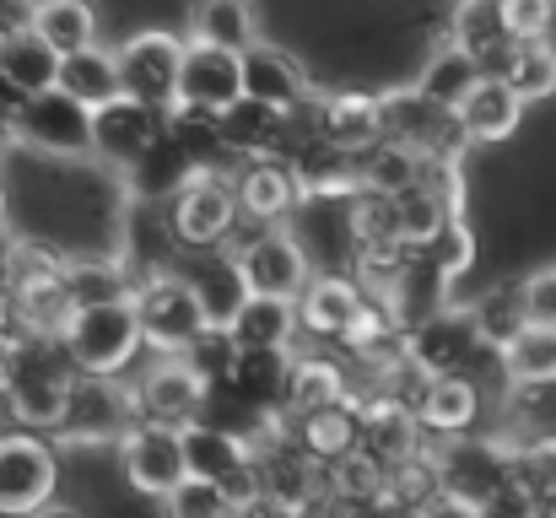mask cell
I'll return each mask as SVG.
<instances>
[{
  "label": "cell",
  "mask_w": 556,
  "mask_h": 518,
  "mask_svg": "<svg viewBox=\"0 0 556 518\" xmlns=\"http://www.w3.org/2000/svg\"><path fill=\"white\" fill-rule=\"evenodd\" d=\"M65 362L76 372H125L141 351V325H136V308L130 298H98V303H76L65 330L54 336Z\"/></svg>",
  "instance_id": "6da1fadb"
},
{
  "label": "cell",
  "mask_w": 556,
  "mask_h": 518,
  "mask_svg": "<svg viewBox=\"0 0 556 518\" xmlns=\"http://www.w3.org/2000/svg\"><path fill=\"white\" fill-rule=\"evenodd\" d=\"M130 427H136V400L130 383H119V372H71L65 405L49 432L71 448H98V443H119Z\"/></svg>",
  "instance_id": "7a4b0ae2"
},
{
  "label": "cell",
  "mask_w": 556,
  "mask_h": 518,
  "mask_svg": "<svg viewBox=\"0 0 556 518\" xmlns=\"http://www.w3.org/2000/svg\"><path fill=\"white\" fill-rule=\"evenodd\" d=\"M163 227L179 249H216L232 238L238 227V189L211 168H189L174 189H168V211H163Z\"/></svg>",
  "instance_id": "3957f363"
},
{
  "label": "cell",
  "mask_w": 556,
  "mask_h": 518,
  "mask_svg": "<svg viewBox=\"0 0 556 518\" xmlns=\"http://www.w3.org/2000/svg\"><path fill=\"white\" fill-rule=\"evenodd\" d=\"M11 141L43 157H92V109L60 87L27 92L11 109Z\"/></svg>",
  "instance_id": "277c9868"
},
{
  "label": "cell",
  "mask_w": 556,
  "mask_h": 518,
  "mask_svg": "<svg viewBox=\"0 0 556 518\" xmlns=\"http://www.w3.org/2000/svg\"><path fill=\"white\" fill-rule=\"evenodd\" d=\"M179 60H185V38L168 33V27H147L136 38H125L114 49V65H119V92L168 114L174 109V92H179Z\"/></svg>",
  "instance_id": "5b68a950"
},
{
  "label": "cell",
  "mask_w": 556,
  "mask_h": 518,
  "mask_svg": "<svg viewBox=\"0 0 556 518\" xmlns=\"http://www.w3.org/2000/svg\"><path fill=\"white\" fill-rule=\"evenodd\" d=\"M54 487H60L54 448L38 432H27V427L0 432V514H38V508H49Z\"/></svg>",
  "instance_id": "8992f818"
},
{
  "label": "cell",
  "mask_w": 556,
  "mask_h": 518,
  "mask_svg": "<svg viewBox=\"0 0 556 518\" xmlns=\"http://www.w3.org/2000/svg\"><path fill=\"white\" fill-rule=\"evenodd\" d=\"M130 400H136V421L189 427L194 416H205V405H211V383L189 367L185 356L163 351V362H152V367L130 383Z\"/></svg>",
  "instance_id": "52a82bcc"
},
{
  "label": "cell",
  "mask_w": 556,
  "mask_h": 518,
  "mask_svg": "<svg viewBox=\"0 0 556 518\" xmlns=\"http://www.w3.org/2000/svg\"><path fill=\"white\" fill-rule=\"evenodd\" d=\"M130 308H136L141 341L174 351V356L205 330V314H200L185 276H147L141 287H130Z\"/></svg>",
  "instance_id": "ba28073f"
},
{
  "label": "cell",
  "mask_w": 556,
  "mask_h": 518,
  "mask_svg": "<svg viewBox=\"0 0 556 518\" xmlns=\"http://www.w3.org/2000/svg\"><path fill=\"white\" fill-rule=\"evenodd\" d=\"M238 98H243V54H238V49L200 43V38H185L174 109H189V114H222V109L238 103Z\"/></svg>",
  "instance_id": "9c48e42d"
},
{
  "label": "cell",
  "mask_w": 556,
  "mask_h": 518,
  "mask_svg": "<svg viewBox=\"0 0 556 518\" xmlns=\"http://www.w3.org/2000/svg\"><path fill=\"white\" fill-rule=\"evenodd\" d=\"M238 254V270H243V281H249V292H270V298H298L303 292V281L314 276V265H308V249L281 227V222H265L243 249H232Z\"/></svg>",
  "instance_id": "30bf717a"
},
{
  "label": "cell",
  "mask_w": 556,
  "mask_h": 518,
  "mask_svg": "<svg viewBox=\"0 0 556 518\" xmlns=\"http://www.w3.org/2000/svg\"><path fill=\"white\" fill-rule=\"evenodd\" d=\"M405 410L416 427L443 432V438H465L481 416V383L454 367V372H416V389L405 394Z\"/></svg>",
  "instance_id": "8fae6325"
},
{
  "label": "cell",
  "mask_w": 556,
  "mask_h": 518,
  "mask_svg": "<svg viewBox=\"0 0 556 518\" xmlns=\"http://www.w3.org/2000/svg\"><path fill=\"white\" fill-rule=\"evenodd\" d=\"M243 98L276 109V114H303V103L314 98V76L292 49L276 43H249L243 49Z\"/></svg>",
  "instance_id": "7c38bea8"
},
{
  "label": "cell",
  "mask_w": 556,
  "mask_h": 518,
  "mask_svg": "<svg viewBox=\"0 0 556 518\" xmlns=\"http://www.w3.org/2000/svg\"><path fill=\"white\" fill-rule=\"evenodd\" d=\"M119 465H125V481L147 497H163L168 487H179L185 470V443H179V427H157V421H136L125 438H119Z\"/></svg>",
  "instance_id": "4fadbf2b"
},
{
  "label": "cell",
  "mask_w": 556,
  "mask_h": 518,
  "mask_svg": "<svg viewBox=\"0 0 556 518\" xmlns=\"http://www.w3.org/2000/svg\"><path fill=\"white\" fill-rule=\"evenodd\" d=\"M298 308V336H314V341H346L368 308V292L352 281V276H308L303 292L292 298Z\"/></svg>",
  "instance_id": "5bb4252c"
},
{
  "label": "cell",
  "mask_w": 556,
  "mask_h": 518,
  "mask_svg": "<svg viewBox=\"0 0 556 518\" xmlns=\"http://www.w3.org/2000/svg\"><path fill=\"white\" fill-rule=\"evenodd\" d=\"M303 119H308V136L325 141V147H341V152H368L372 141L383 136V114H378V98L372 92H330V98H308L303 103Z\"/></svg>",
  "instance_id": "9a60e30c"
},
{
  "label": "cell",
  "mask_w": 556,
  "mask_h": 518,
  "mask_svg": "<svg viewBox=\"0 0 556 518\" xmlns=\"http://www.w3.org/2000/svg\"><path fill=\"white\" fill-rule=\"evenodd\" d=\"M519 119H525V98H519L497 71H481L476 87L454 103V130H459L465 141H481V147L508 141V136L519 130Z\"/></svg>",
  "instance_id": "2e32d148"
},
{
  "label": "cell",
  "mask_w": 556,
  "mask_h": 518,
  "mask_svg": "<svg viewBox=\"0 0 556 518\" xmlns=\"http://www.w3.org/2000/svg\"><path fill=\"white\" fill-rule=\"evenodd\" d=\"M163 125H168V114H157V109H147V103H136V98L119 92L114 103L92 109V152L103 163H114V168H130L157 141Z\"/></svg>",
  "instance_id": "e0dca14e"
},
{
  "label": "cell",
  "mask_w": 556,
  "mask_h": 518,
  "mask_svg": "<svg viewBox=\"0 0 556 518\" xmlns=\"http://www.w3.org/2000/svg\"><path fill=\"white\" fill-rule=\"evenodd\" d=\"M232 189H238V216H254V222H281L292 205L308 200L303 184H298L292 157H281V152H260V157H249Z\"/></svg>",
  "instance_id": "ac0fdd59"
},
{
  "label": "cell",
  "mask_w": 556,
  "mask_h": 518,
  "mask_svg": "<svg viewBox=\"0 0 556 518\" xmlns=\"http://www.w3.org/2000/svg\"><path fill=\"white\" fill-rule=\"evenodd\" d=\"M179 443H185V470L189 476H205V481L232 487L238 476L254 470V448L243 443V432H232V427H222V421L194 416L189 427H179ZM227 497H232V492H227Z\"/></svg>",
  "instance_id": "d6986e66"
},
{
  "label": "cell",
  "mask_w": 556,
  "mask_h": 518,
  "mask_svg": "<svg viewBox=\"0 0 556 518\" xmlns=\"http://www.w3.org/2000/svg\"><path fill=\"white\" fill-rule=\"evenodd\" d=\"M189 292H194V303H200V314H205V325L211 330H222L232 314H238V303L249 298V281H243V270H238V254L232 249H194V270L185 276Z\"/></svg>",
  "instance_id": "ffe728a7"
},
{
  "label": "cell",
  "mask_w": 556,
  "mask_h": 518,
  "mask_svg": "<svg viewBox=\"0 0 556 518\" xmlns=\"http://www.w3.org/2000/svg\"><path fill=\"white\" fill-rule=\"evenodd\" d=\"M222 330H227L232 351H287L298 341V308H292V298L249 292Z\"/></svg>",
  "instance_id": "44dd1931"
},
{
  "label": "cell",
  "mask_w": 556,
  "mask_h": 518,
  "mask_svg": "<svg viewBox=\"0 0 556 518\" xmlns=\"http://www.w3.org/2000/svg\"><path fill=\"white\" fill-rule=\"evenodd\" d=\"M54 71H60V54L33 33L27 16H16V22L0 27V81H5L16 98L54 87Z\"/></svg>",
  "instance_id": "7402d4cb"
},
{
  "label": "cell",
  "mask_w": 556,
  "mask_h": 518,
  "mask_svg": "<svg viewBox=\"0 0 556 518\" xmlns=\"http://www.w3.org/2000/svg\"><path fill=\"white\" fill-rule=\"evenodd\" d=\"M292 416H298L303 454H308L314 465H336V459L357 454V443H363L357 400H330V405H308V410H292Z\"/></svg>",
  "instance_id": "603a6c76"
},
{
  "label": "cell",
  "mask_w": 556,
  "mask_h": 518,
  "mask_svg": "<svg viewBox=\"0 0 556 518\" xmlns=\"http://www.w3.org/2000/svg\"><path fill=\"white\" fill-rule=\"evenodd\" d=\"M389 211H394V238H400L405 249L432 243V238L454 222L448 194H443L427 173H421V178H410V184H400V189H389Z\"/></svg>",
  "instance_id": "cb8c5ba5"
},
{
  "label": "cell",
  "mask_w": 556,
  "mask_h": 518,
  "mask_svg": "<svg viewBox=\"0 0 556 518\" xmlns=\"http://www.w3.org/2000/svg\"><path fill=\"white\" fill-rule=\"evenodd\" d=\"M54 87H60V92H71V98H76V103H87V109L114 103V98H119V65H114V49L81 43V49L60 54Z\"/></svg>",
  "instance_id": "d4e9b609"
},
{
  "label": "cell",
  "mask_w": 556,
  "mask_h": 518,
  "mask_svg": "<svg viewBox=\"0 0 556 518\" xmlns=\"http://www.w3.org/2000/svg\"><path fill=\"white\" fill-rule=\"evenodd\" d=\"M497 362H503L508 383H519V389H546V383H556V325L525 319L508 341L497 345Z\"/></svg>",
  "instance_id": "484cf974"
},
{
  "label": "cell",
  "mask_w": 556,
  "mask_h": 518,
  "mask_svg": "<svg viewBox=\"0 0 556 518\" xmlns=\"http://www.w3.org/2000/svg\"><path fill=\"white\" fill-rule=\"evenodd\" d=\"M486 65L465 49V43H443L427 65H421V76H416V92L432 103V109H443V114H454V103L476 87V76H481Z\"/></svg>",
  "instance_id": "4316f807"
},
{
  "label": "cell",
  "mask_w": 556,
  "mask_h": 518,
  "mask_svg": "<svg viewBox=\"0 0 556 518\" xmlns=\"http://www.w3.org/2000/svg\"><path fill=\"white\" fill-rule=\"evenodd\" d=\"M189 38L243 54V49L260 38L254 5H249V0H194V5H189Z\"/></svg>",
  "instance_id": "83f0119b"
},
{
  "label": "cell",
  "mask_w": 556,
  "mask_h": 518,
  "mask_svg": "<svg viewBox=\"0 0 556 518\" xmlns=\"http://www.w3.org/2000/svg\"><path fill=\"white\" fill-rule=\"evenodd\" d=\"M33 33L54 49V54H71L81 43H98V11L92 0H43L38 11H27Z\"/></svg>",
  "instance_id": "f1b7e54d"
},
{
  "label": "cell",
  "mask_w": 556,
  "mask_h": 518,
  "mask_svg": "<svg viewBox=\"0 0 556 518\" xmlns=\"http://www.w3.org/2000/svg\"><path fill=\"white\" fill-rule=\"evenodd\" d=\"M497 76L525 98V103H541L556 92V60L546 54L541 38H508L503 60H497Z\"/></svg>",
  "instance_id": "f546056e"
},
{
  "label": "cell",
  "mask_w": 556,
  "mask_h": 518,
  "mask_svg": "<svg viewBox=\"0 0 556 518\" xmlns=\"http://www.w3.org/2000/svg\"><path fill=\"white\" fill-rule=\"evenodd\" d=\"M508 487L530 503V508H552L556 503V438H530L525 448H514L508 459Z\"/></svg>",
  "instance_id": "4dcf8cb0"
},
{
  "label": "cell",
  "mask_w": 556,
  "mask_h": 518,
  "mask_svg": "<svg viewBox=\"0 0 556 518\" xmlns=\"http://www.w3.org/2000/svg\"><path fill=\"white\" fill-rule=\"evenodd\" d=\"M281 394H287L292 410H308V405L352 400V383H346V372L330 356H303V362H287V389Z\"/></svg>",
  "instance_id": "1f68e13d"
},
{
  "label": "cell",
  "mask_w": 556,
  "mask_h": 518,
  "mask_svg": "<svg viewBox=\"0 0 556 518\" xmlns=\"http://www.w3.org/2000/svg\"><path fill=\"white\" fill-rule=\"evenodd\" d=\"M157 503H163L174 518H227L232 514L227 487H222V481H205V476H185V481L168 487Z\"/></svg>",
  "instance_id": "d6a6232c"
},
{
  "label": "cell",
  "mask_w": 556,
  "mask_h": 518,
  "mask_svg": "<svg viewBox=\"0 0 556 518\" xmlns=\"http://www.w3.org/2000/svg\"><path fill=\"white\" fill-rule=\"evenodd\" d=\"M470 319H476V336H481V341L497 351V345H503L508 336H514V330H519V325H525L519 292H514V298H486V303H481V308H476Z\"/></svg>",
  "instance_id": "836d02e7"
},
{
  "label": "cell",
  "mask_w": 556,
  "mask_h": 518,
  "mask_svg": "<svg viewBox=\"0 0 556 518\" xmlns=\"http://www.w3.org/2000/svg\"><path fill=\"white\" fill-rule=\"evenodd\" d=\"M492 5H497V22L508 38H541V27L556 11V0H492Z\"/></svg>",
  "instance_id": "e575fe53"
},
{
  "label": "cell",
  "mask_w": 556,
  "mask_h": 518,
  "mask_svg": "<svg viewBox=\"0 0 556 518\" xmlns=\"http://www.w3.org/2000/svg\"><path fill=\"white\" fill-rule=\"evenodd\" d=\"M519 308H525V319H535V325H556V260L525 276Z\"/></svg>",
  "instance_id": "d590c367"
},
{
  "label": "cell",
  "mask_w": 556,
  "mask_h": 518,
  "mask_svg": "<svg viewBox=\"0 0 556 518\" xmlns=\"http://www.w3.org/2000/svg\"><path fill=\"white\" fill-rule=\"evenodd\" d=\"M541 43H546V54H552V60H556V11H552V22L541 27Z\"/></svg>",
  "instance_id": "8d00e7d4"
},
{
  "label": "cell",
  "mask_w": 556,
  "mask_h": 518,
  "mask_svg": "<svg viewBox=\"0 0 556 518\" xmlns=\"http://www.w3.org/2000/svg\"><path fill=\"white\" fill-rule=\"evenodd\" d=\"M11 147V114H0V152Z\"/></svg>",
  "instance_id": "74e56055"
},
{
  "label": "cell",
  "mask_w": 556,
  "mask_h": 518,
  "mask_svg": "<svg viewBox=\"0 0 556 518\" xmlns=\"http://www.w3.org/2000/svg\"><path fill=\"white\" fill-rule=\"evenodd\" d=\"M11 5H16V11H22V16H27V11H38V5H43V0H11Z\"/></svg>",
  "instance_id": "f35d334b"
}]
</instances>
